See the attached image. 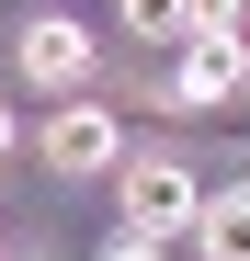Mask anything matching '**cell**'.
Returning a JSON list of instances; mask_svg holds the SVG:
<instances>
[{
    "label": "cell",
    "instance_id": "obj_1",
    "mask_svg": "<svg viewBox=\"0 0 250 261\" xmlns=\"http://www.w3.org/2000/svg\"><path fill=\"white\" fill-rule=\"evenodd\" d=\"M114 204H125V239H182L193 227V216H205V182H193V170L182 159H125L114 170Z\"/></svg>",
    "mask_w": 250,
    "mask_h": 261
},
{
    "label": "cell",
    "instance_id": "obj_2",
    "mask_svg": "<svg viewBox=\"0 0 250 261\" xmlns=\"http://www.w3.org/2000/svg\"><path fill=\"white\" fill-rule=\"evenodd\" d=\"M34 159H46L57 182H114V170H125V125L103 102H57L46 125H34Z\"/></svg>",
    "mask_w": 250,
    "mask_h": 261
},
{
    "label": "cell",
    "instance_id": "obj_3",
    "mask_svg": "<svg viewBox=\"0 0 250 261\" xmlns=\"http://www.w3.org/2000/svg\"><path fill=\"white\" fill-rule=\"evenodd\" d=\"M91 57H103V46H91V23H68V12H34V23L12 34V68L34 80V91H68V102L91 91Z\"/></svg>",
    "mask_w": 250,
    "mask_h": 261
},
{
    "label": "cell",
    "instance_id": "obj_4",
    "mask_svg": "<svg viewBox=\"0 0 250 261\" xmlns=\"http://www.w3.org/2000/svg\"><path fill=\"white\" fill-rule=\"evenodd\" d=\"M159 102H182V114L250 102V46H239V34H182V68H171V91H159Z\"/></svg>",
    "mask_w": 250,
    "mask_h": 261
},
{
    "label": "cell",
    "instance_id": "obj_5",
    "mask_svg": "<svg viewBox=\"0 0 250 261\" xmlns=\"http://www.w3.org/2000/svg\"><path fill=\"white\" fill-rule=\"evenodd\" d=\"M193 250H205V261H250V193H205Z\"/></svg>",
    "mask_w": 250,
    "mask_h": 261
},
{
    "label": "cell",
    "instance_id": "obj_6",
    "mask_svg": "<svg viewBox=\"0 0 250 261\" xmlns=\"http://www.w3.org/2000/svg\"><path fill=\"white\" fill-rule=\"evenodd\" d=\"M114 23L137 34V46H171V34H193V12H182V0H114Z\"/></svg>",
    "mask_w": 250,
    "mask_h": 261
},
{
    "label": "cell",
    "instance_id": "obj_7",
    "mask_svg": "<svg viewBox=\"0 0 250 261\" xmlns=\"http://www.w3.org/2000/svg\"><path fill=\"white\" fill-rule=\"evenodd\" d=\"M182 12H193V34H239V12H250V0H182Z\"/></svg>",
    "mask_w": 250,
    "mask_h": 261
},
{
    "label": "cell",
    "instance_id": "obj_8",
    "mask_svg": "<svg viewBox=\"0 0 250 261\" xmlns=\"http://www.w3.org/2000/svg\"><path fill=\"white\" fill-rule=\"evenodd\" d=\"M103 261H159V250H148V239H114V250H103Z\"/></svg>",
    "mask_w": 250,
    "mask_h": 261
},
{
    "label": "cell",
    "instance_id": "obj_9",
    "mask_svg": "<svg viewBox=\"0 0 250 261\" xmlns=\"http://www.w3.org/2000/svg\"><path fill=\"white\" fill-rule=\"evenodd\" d=\"M0 159H12V102H0Z\"/></svg>",
    "mask_w": 250,
    "mask_h": 261
}]
</instances>
